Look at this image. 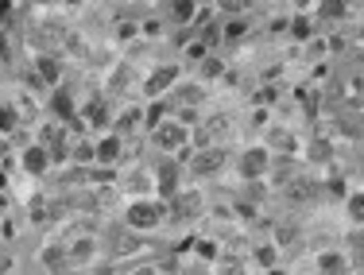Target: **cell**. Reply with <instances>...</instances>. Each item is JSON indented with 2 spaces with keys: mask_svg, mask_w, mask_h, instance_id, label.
<instances>
[{
  "mask_svg": "<svg viewBox=\"0 0 364 275\" xmlns=\"http://www.w3.org/2000/svg\"><path fill=\"white\" fill-rule=\"evenodd\" d=\"M306 159H310V163H329V159H334V144H329V140H310V148H306Z\"/></svg>",
  "mask_w": 364,
  "mask_h": 275,
  "instance_id": "18",
  "label": "cell"
},
{
  "mask_svg": "<svg viewBox=\"0 0 364 275\" xmlns=\"http://www.w3.org/2000/svg\"><path fill=\"white\" fill-rule=\"evenodd\" d=\"M267 148L279 151V155H298V136L283 124H271L267 128Z\"/></svg>",
  "mask_w": 364,
  "mask_h": 275,
  "instance_id": "8",
  "label": "cell"
},
{
  "mask_svg": "<svg viewBox=\"0 0 364 275\" xmlns=\"http://www.w3.org/2000/svg\"><path fill=\"white\" fill-rule=\"evenodd\" d=\"M287 31H291L298 43H310V39H314V16H295Z\"/></svg>",
  "mask_w": 364,
  "mask_h": 275,
  "instance_id": "19",
  "label": "cell"
},
{
  "mask_svg": "<svg viewBox=\"0 0 364 275\" xmlns=\"http://www.w3.org/2000/svg\"><path fill=\"white\" fill-rule=\"evenodd\" d=\"M163 120H171V117H167V101H151V105L144 108V124H148L151 132H155V128L163 124Z\"/></svg>",
  "mask_w": 364,
  "mask_h": 275,
  "instance_id": "20",
  "label": "cell"
},
{
  "mask_svg": "<svg viewBox=\"0 0 364 275\" xmlns=\"http://www.w3.org/2000/svg\"><path fill=\"white\" fill-rule=\"evenodd\" d=\"M50 113H55L59 124H70V120H78V101L70 97L66 89H55L50 93Z\"/></svg>",
  "mask_w": 364,
  "mask_h": 275,
  "instance_id": "11",
  "label": "cell"
},
{
  "mask_svg": "<svg viewBox=\"0 0 364 275\" xmlns=\"http://www.w3.org/2000/svg\"><path fill=\"white\" fill-rule=\"evenodd\" d=\"M202 214H206V194H202L198 187L178 190V194L167 202V217H175V221H190V217H202Z\"/></svg>",
  "mask_w": 364,
  "mask_h": 275,
  "instance_id": "2",
  "label": "cell"
},
{
  "mask_svg": "<svg viewBox=\"0 0 364 275\" xmlns=\"http://www.w3.org/2000/svg\"><path fill=\"white\" fill-rule=\"evenodd\" d=\"M120 190L132 194V198H155V175L144 171V167H136V171H128V175L120 178Z\"/></svg>",
  "mask_w": 364,
  "mask_h": 275,
  "instance_id": "5",
  "label": "cell"
},
{
  "mask_svg": "<svg viewBox=\"0 0 364 275\" xmlns=\"http://www.w3.org/2000/svg\"><path fill=\"white\" fill-rule=\"evenodd\" d=\"M267 275H287V272H283V267H271V272H267Z\"/></svg>",
  "mask_w": 364,
  "mask_h": 275,
  "instance_id": "39",
  "label": "cell"
},
{
  "mask_svg": "<svg viewBox=\"0 0 364 275\" xmlns=\"http://www.w3.org/2000/svg\"><path fill=\"white\" fill-rule=\"evenodd\" d=\"M303 50H306V59L310 62H322L325 55H329V39H322V35H314L310 43H303Z\"/></svg>",
  "mask_w": 364,
  "mask_h": 275,
  "instance_id": "21",
  "label": "cell"
},
{
  "mask_svg": "<svg viewBox=\"0 0 364 275\" xmlns=\"http://www.w3.org/2000/svg\"><path fill=\"white\" fill-rule=\"evenodd\" d=\"M298 171H303L298 155H276L271 159V167H267V178H271L276 187H291V182L298 178Z\"/></svg>",
  "mask_w": 364,
  "mask_h": 275,
  "instance_id": "6",
  "label": "cell"
},
{
  "mask_svg": "<svg viewBox=\"0 0 364 275\" xmlns=\"http://www.w3.org/2000/svg\"><path fill=\"white\" fill-rule=\"evenodd\" d=\"M186 59H190V62H202V59H209V50L202 47L198 39H190V47H186Z\"/></svg>",
  "mask_w": 364,
  "mask_h": 275,
  "instance_id": "30",
  "label": "cell"
},
{
  "mask_svg": "<svg viewBox=\"0 0 364 275\" xmlns=\"http://www.w3.org/2000/svg\"><path fill=\"white\" fill-rule=\"evenodd\" d=\"M16 124H20V108L16 105H0V132L8 136V132H16Z\"/></svg>",
  "mask_w": 364,
  "mask_h": 275,
  "instance_id": "23",
  "label": "cell"
},
{
  "mask_svg": "<svg viewBox=\"0 0 364 275\" xmlns=\"http://www.w3.org/2000/svg\"><path fill=\"white\" fill-rule=\"evenodd\" d=\"M20 163H23V171L28 175H47L50 171V155H47V148H39V144H31V148H23V155H20Z\"/></svg>",
  "mask_w": 364,
  "mask_h": 275,
  "instance_id": "13",
  "label": "cell"
},
{
  "mask_svg": "<svg viewBox=\"0 0 364 275\" xmlns=\"http://www.w3.org/2000/svg\"><path fill=\"white\" fill-rule=\"evenodd\" d=\"M8 267H12V256H0V275H8Z\"/></svg>",
  "mask_w": 364,
  "mask_h": 275,
  "instance_id": "37",
  "label": "cell"
},
{
  "mask_svg": "<svg viewBox=\"0 0 364 275\" xmlns=\"http://www.w3.org/2000/svg\"><path fill=\"white\" fill-rule=\"evenodd\" d=\"M159 31H163V23L159 20H144V35H159Z\"/></svg>",
  "mask_w": 364,
  "mask_h": 275,
  "instance_id": "34",
  "label": "cell"
},
{
  "mask_svg": "<svg viewBox=\"0 0 364 275\" xmlns=\"http://www.w3.org/2000/svg\"><path fill=\"white\" fill-rule=\"evenodd\" d=\"M194 252L202 256V260H217V256H221V248H217L213 240H202V236H198V240H194Z\"/></svg>",
  "mask_w": 364,
  "mask_h": 275,
  "instance_id": "27",
  "label": "cell"
},
{
  "mask_svg": "<svg viewBox=\"0 0 364 275\" xmlns=\"http://www.w3.org/2000/svg\"><path fill=\"white\" fill-rule=\"evenodd\" d=\"M93 240H89V236H78V240H70L66 245V252H70V264H86L89 256H93Z\"/></svg>",
  "mask_w": 364,
  "mask_h": 275,
  "instance_id": "17",
  "label": "cell"
},
{
  "mask_svg": "<svg viewBox=\"0 0 364 275\" xmlns=\"http://www.w3.org/2000/svg\"><path fill=\"white\" fill-rule=\"evenodd\" d=\"M198 66H202V78H221V74H225V62H221V59H217V55H209V59H202V62H198Z\"/></svg>",
  "mask_w": 364,
  "mask_h": 275,
  "instance_id": "24",
  "label": "cell"
},
{
  "mask_svg": "<svg viewBox=\"0 0 364 275\" xmlns=\"http://www.w3.org/2000/svg\"><path fill=\"white\" fill-rule=\"evenodd\" d=\"M252 124H256V128L267 124V108H256V113H252Z\"/></svg>",
  "mask_w": 364,
  "mask_h": 275,
  "instance_id": "35",
  "label": "cell"
},
{
  "mask_svg": "<svg viewBox=\"0 0 364 275\" xmlns=\"http://www.w3.org/2000/svg\"><path fill=\"white\" fill-rule=\"evenodd\" d=\"M349 217H353L356 225H364V190L349 198Z\"/></svg>",
  "mask_w": 364,
  "mask_h": 275,
  "instance_id": "28",
  "label": "cell"
},
{
  "mask_svg": "<svg viewBox=\"0 0 364 275\" xmlns=\"http://www.w3.org/2000/svg\"><path fill=\"white\" fill-rule=\"evenodd\" d=\"M132 35H136V23H132V20H124V23L117 28V39H132Z\"/></svg>",
  "mask_w": 364,
  "mask_h": 275,
  "instance_id": "32",
  "label": "cell"
},
{
  "mask_svg": "<svg viewBox=\"0 0 364 275\" xmlns=\"http://www.w3.org/2000/svg\"><path fill=\"white\" fill-rule=\"evenodd\" d=\"M276 256H279V248L271 245V240H267V245H260V248H256V264H264L267 272H271V267H279V264H276Z\"/></svg>",
  "mask_w": 364,
  "mask_h": 275,
  "instance_id": "25",
  "label": "cell"
},
{
  "mask_svg": "<svg viewBox=\"0 0 364 275\" xmlns=\"http://www.w3.org/2000/svg\"><path fill=\"white\" fill-rule=\"evenodd\" d=\"M39 260H43V267H47V272H62V267H66V264H70V252H66V240H50V245H43Z\"/></svg>",
  "mask_w": 364,
  "mask_h": 275,
  "instance_id": "14",
  "label": "cell"
},
{
  "mask_svg": "<svg viewBox=\"0 0 364 275\" xmlns=\"http://www.w3.org/2000/svg\"><path fill=\"white\" fill-rule=\"evenodd\" d=\"M93 148H97V167H113V163H120V155H124V140L120 136H101Z\"/></svg>",
  "mask_w": 364,
  "mask_h": 275,
  "instance_id": "12",
  "label": "cell"
},
{
  "mask_svg": "<svg viewBox=\"0 0 364 275\" xmlns=\"http://www.w3.org/2000/svg\"><path fill=\"white\" fill-rule=\"evenodd\" d=\"M217 275H245V267H240V264H229V267H221Z\"/></svg>",
  "mask_w": 364,
  "mask_h": 275,
  "instance_id": "36",
  "label": "cell"
},
{
  "mask_svg": "<svg viewBox=\"0 0 364 275\" xmlns=\"http://www.w3.org/2000/svg\"><path fill=\"white\" fill-rule=\"evenodd\" d=\"M167 217V202H159V198H132L128 206H124V225L128 233H151Z\"/></svg>",
  "mask_w": 364,
  "mask_h": 275,
  "instance_id": "1",
  "label": "cell"
},
{
  "mask_svg": "<svg viewBox=\"0 0 364 275\" xmlns=\"http://www.w3.org/2000/svg\"><path fill=\"white\" fill-rule=\"evenodd\" d=\"M345 267H349V260H345L341 252H322L318 256V272L322 275H341Z\"/></svg>",
  "mask_w": 364,
  "mask_h": 275,
  "instance_id": "16",
  "label": "cell"
},
{
  "mask_svg": "<svg viewBox=\"0 0 364 275\" xmlns=\"http://www.w3.org/2000/svg\"><path fill=\"white\" fill-rule=\"evenodd\" d=\"M182 163L178 159H163L159 163V171H155V194H159V202H171V198L182 190Z\"/></svg>",
  "mask_w": 364,
  "mask_h": 275,
  "instance_id": "3",
  "label": "cell"
},
{
  "mask_svg": "<svg viewBox=\"0 0 364 275\" xmlns=\"http://www.w3.org/2000/svg\"><path fill=\"white\" fill-rule=\"evenodd\" d=\"M0 214H8V198L0 194Z\"/></svg>",
  "mask_w": 364,
  "mask_h": 275,
  "instance_id": "38",
  "label": "cell"
},
{
  "mask_svg": "<svg viewBox=\"0 0 364 275\" xmlns=\"http://www.w3.org/2000/svg\"><path fill=\"white\" fill-rule=\"evenodd\" d=\"M295 240H298V225H291V221L276 225V240H271L276 248H287V245H295Z\"/></svg>",
  "mask_w": 364,
  "mask_h": 275,
  "instance_id": "22",
  "label": "cell"
},
{
  "mask_svg": "<svg viewBox=\"0 0 364 275\" xmlns=\"http://www.w3.org/2000/svg\"><path fill=\"white\" fill-rule=\"evenodd\" d=\"M248 31V20H229V23H221V39H240Z\"/></svg>",
  "mask_w": 364,
  "mask_h": 275,
  "instance_id": "26",
  "label": "cell"
},
{
  "mask_svg": "<svg viewBox=\"0 0 364 275\" xmlns=\"http://www.w3.org/2000/svg\"><path fill=\"white\" fill-rule=\"evenodd\" d=\"M31 70H35V74H39L47 86H59V82H62V62L55 59V55H35Z\"/></svg>",
  "mask_w": 364,
  "mask_h": 275,
  "instance_id": "15",
  "label": "cell"
},
{
  "mask_svg": "<svg viewBox=\"0 0 364 275\" xmlns=\"http://www.w3.org/2000/svg\"><path fill=\"white\" fill-rule=\"evenodd\" d=\"M175 82H178V62H163V66H155L148 78H144V93L155 101V97H163Z\"/></svg>",
  "mask_w": 364,
  "mask_h": 275,
  "instance_id": "4",
  "label": "cell"
},
{
  "mask_svg": "<svg viewBox=\"0 0 364 275\" xmlns=\"http://www.w3.org/2000/svg\"><path fill=\"white\" fill-rule=\"evenodd\" d=\"M128 275H159V267H155V264H136Z\"/></svg>",
  "mask_w": 364,
  "mask_h": 275,
  "instance_id": "33",
  "label": "cell"
},
{
  "mask_svg": "<svg viewBox=\"0 0 364 275\" xmlns=\"http://www.w3.org/2000/svg\"><path fill=\"white\" fill-rule=\"evenodd\" d=\"M78 120H82V128H108V105H105V97H93V101H86V105L78 108Z\"/></svg>",
  "mask_w": 364,
  "mask_h": 275,
  "instance_id": "9",
  "label": "cell"
},
{
  "mask_svg": "<svg viewBox=\"0 0 364 275\" xmlns=\"http://www.w3.org/2000/svg\"><path fill=\"white\" fill-rule=\"evenodd\" d=\"M221 163H225L221 148H198V155H190V175H213Z\"/></svg>",
  "mask_w": 364,
  "mask_h": 275,
  "instance_id": "10",
  "label": "cell"
},
{
  "mask_svg": "<svg viewBox=\"0 0 364 275\" xmlns=\"http://www.w3.org/2000/svg\"><path fill=\"white\" fill-rule=\"evenodd\" d=\"M136 248H140V236L136 233H124V236H120V245H117V256H132Z\"/></svg>",
  "mask_w": 364,
  "mask_h": 275,
  "instance_id": "29",
  "label": "cell"
},
{
  "mask_svg": "<svg viewBox=\"0 0 364 275\" xmlns=\"http://www.w3.org/2000/svg\"><path fill=\"white\" fill-rule=\"evenodd\" d=\"M240 167H245V178H248V182H260V178H267L271 155H267V148H248L245 159H240Z\"/></svg>",
  "mask_w": 364,
  "mask_h": 275,
  "instance_id": "7",
  "label": "cell"
},
{
  "mask_svg": "<svg viewBox=\"0 0 364 275\" xmlns=\"http://www.w3.org/2000/svg\"><path fill=\"white\" fill-rule=\"evenodd\" d=\"M23 82H28V89H35V93H39V89H47V82H43L35 70H28V74H23Z\"/></svg>",
  "mask_w": 364,
  "mask_h": 275,
  "instance_id": "31",
  "label": "cell"
}]
</instances>
